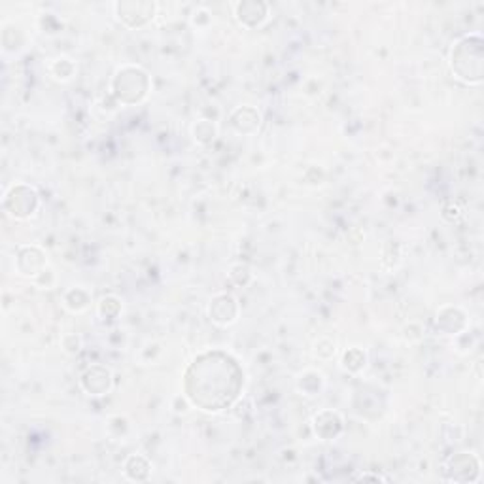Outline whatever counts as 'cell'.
Segmentation results:
<instances>
[{"label": "cell", "instance_id": "cell-1", "mask_svg": "<svg viewBox=\"0 0 484 484\" xmlns=\"http://www.w3.org/2000/svg\"><path fill=\"white\" fill-rule=\"evenodd\" d=\"M150 89V78L140 66L127 65L118 68V73L112 82V91L118 100L123 105H135L140 103L148 95Z\"/></svg>", "mask_w": 484, "mask_h": 484}, {"label": "cell", "instance_id": "cell-2", "mask_svg": "<svg viewBox=\"0 0 484 484\" xmlns=\"http://www.w3.org/2000/svg\"><path fill=\"white\" fill-rule=\"evenodd\" d=\"M38 206V191L34 190L33 186H27V183H13L12 188L4 193V199H2V209L13 220L33 218Z\"/></svg>", "mask_w": 484, "mask_h": 484}, {"label": "cell", "instance_id": "cell-3", "mask_svg": "<svg viewBox=\"0 0 484 484\" xmlns=\"http://www.w3.org/2000/svg\"><path fill=\"white\" fill-rule=\"evenodd\" d=\"M15 267L21 276L27 278H36V276L47 267L46 252L36 246V244H27L17 250L15 255Z\"/></svg>", "mask_w": 484, "mask_h": 484}, {"label": "cell", "instance_id": "cell-4", "mask_svg": "<svg viewBox=\"0 0 484 484\" xmlns=\"http://www.w3.org/2000/svg\"><path fill=\"white\" fill-rule=\"evenodd\" d=\"M80 384L87 395H106L112 390V373L106 367L93 365L82 373Z\"/></svg>", "mask_w": 484, "mask_h": 484}, {"label": "cell", "instance_id": "cell-5", "mask_svg": "<svg viewBox=\"0 0 484 484\" xmlns=\"http://www.w3.org/2000/svg\"><path fill=\"white\" fill-rule=\"evenodd\" d=\"M209 316L210 320L218 326H231V324H235L236 316H239V303L233 295L218 294L210 301Z\"/></svg>", "mask_w": 484, "mask_h": 484}, {"label": "cell", "instance_id": "cell-6", "mask_svg": "<svg viewBox=\"0 0 484 484\" xmlns=\"http://www.w3.org/2000/svg\"><path fill=\"white\" fill-rule=\"evenodd\" d=\"M125 4L129 6V10L121 6V2L114 4V10L118 13V20L123 21L127 27H142L156 13L153 2H125Z\"/></svg>", "mask_w": 484, "mask_h": 484}, {"label": "cell", "instance_id": "cell-7", "mask_svg": "<svg viewBox=\"0 0 484 484\" xmlns=\"http://www.w3.org/2000/svg\"><path fill=\"white\" fill-rule=\"evenodd\" d=\"M233 8L239 23L248 29L263 25L269 17V4L265 2H236Z\"/></svg>", "mask_w": 484, "mask_h": 484}, {"label": "cell", "instance_id": "cell-8", "mask_svg": "<svg viewBox=\"0 0 484 484\" xmlns=\"http://www.w3.org/2000/svg\"><path fill=\"white\" fill-rule=\"evenodd\" d=\"M312 428H315V433L318 437H322L324 441H329V439L337 437L342 432V418H340L339 412L322 411L312 420Z\"/></svg>", "mask_w": 484, "mask_h": 484}, {"label": "cell", "instance_id": "cell-9", "mask_svg": "<svg viewBox=\"0 0 484 484\" xmlns=\"http://www.w3.org/2000/svg\"><path fill=\"white\" fill-rule=\"evenodd\" d=\"M365 365L367 354L361 348L352 347L342 354V369L348 371V373H360L361 369H365Z\"/></svg>", "mask_w": 484, "mask_h": 484}, {"label": "cell", "instance_id": "cell-10", "mask_svg": "<svg viewBox=\"0 0 484 484\" xmlns=\"http://www.w3.org/2000/svg\"><path fill=\"white\" fill-rule=\"evenodd\" d=\"M47 70H50V74H52L55 80L66 82V80H70L74 76L76 66H74V63L70 59H66V57H59V59H53L52 63H50Z\"/></svg>", "mask_w": 484, "mask_h": 484}, {"label": "cell", "instance_id": "cell-11", "mask_svg": "<svg viewBox=\"0 0 484 484\" xmlns=\"http://www.w3.org/2000/svg\"><path fill=\"white\" fill-rule=\"evenodd\" d=\"M218 135L216 123H212L209 119H199L195 125H193V137L199 144H210Z\"/></svg>", "mask_w": 484, "mask_h": 484}, {"label": "cell", "instance_id": "cell-12", "mask_svg": "<svg viewBox=\"0 0 484 484\" xmlns=\"http://www.w3.org/2000/svg\"><path fill=\"white\" fill-rule=\"evenodd\" d=\"M97 312L103 320H112L121 312V303H119L118 297L114 295H108V297H103L97 305Z\"/></svg>", "mask_w": 484, "mask_h": 484}, {"label": "cell", "instance_id": "cell-13", "mask_svg": "<svg viewBox=\"0 0 484 484\" xmlns=\"http://www.w3.org/2000/svg\"><path fill=\"white\" fill-rule=\"evenodd\" d=\"M68 294L74 295V301L73 299H65V307L68 310H73V312H82V310H85V308L91 305V297H89V294L85 289L73 288L68 289Z\"/></svg>", "mask_w": 484, "mask_h": 484}, {"label": "cell", "instance_id": "cell-14", "mask_svg": "<svg viewBox=\"0 0 484 484\" xmlns=\"http://www.w3.org/2000/svg\"><path fill=\"white\" fill-rule=\"evenodd\" d=\"M310 384H315L316 388H324V377H322V373H318V371H305V373L299 377V380H297V386H299V390H301L305 395H310Z\"/></svg>", "mask_w": 484, "mask_h": 484}, {"label": "cell", "instance_id": "cell-15", "mask_svg": "<svg viewBox=\"0 0 484 484\" xmlns=\"http://www.w3.org/2000/svg\"><path fill=\"white\" fill-rule=\"evenodd\" d=\"M61 345H63V350H65L66 354H76L80 352V348H82V337L76 333H68L63 337Z\"/></svg>", "mask_w": 484, "mask_h": 484}, {"label": "cell", "instance_id": "cell-16", "mask_svg": "<svg viewBox=\"0 0 484 484\" xmlns=\"http://www.w3.org/2000/svg\"><path fill=\"white\" fill-rule=\"evenodd\" d=\"M358 478H373V481H384V477H380V475H367V473L360 475Z\"/></svg>", "mask_w": 484, "mask_h": 484}]
</instances>
